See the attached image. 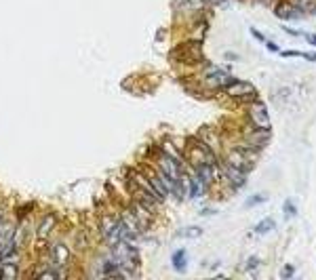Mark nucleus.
I'll list each match as a JSON object with an SVG mask.
<instances>
[{"instance_id":"nucleus-1","label":"nucleus","mask_w":316,"mask_h":280,"mask_svg":"<svg viewBox=\"0 0 316 280\" xmlns=\"http://www.w3.org/2000/svg\"><path fill=\"white\" fill-rule=\"evenodd\" d=\"M99 232L103 236V240L105 242H110V244H116V242H131V240H135V234H131L129 232V228L122 223L121 217H110V215H105L101 217V223H99Z\"/></svg>"},{"instance_id":"nucleus-2","label":"nucleus","mask_w":316,"mask_h":280,"mask_svg":"<svg viewBox=\"0 0 316 280\" xmlns=\"http://www.w3.org/2000/svg\"><path fill=\"white\" fill-rule=\"evenodd\" d=\"M70 261H72V255H70V249L66 247L63 242H57V244H53L51 247V263L49 265H53L57 272H66L70 268Z\"/></svg>"},{"instance_id":"nucleus-3","label":"nucleus","mask_w":316,"mask_h":280,"mask_svg":"<svg viewBox=\"0 0 316 280\" xmlns=\"http://www.w3.org/2000/svg\"><path fill=\"white\" fill-rule=\"evenodd\" d=\"M223 91H226V95L234 97V99H243V97H251L255 95V87L249 85V82H241V80H232L228 87H223Z\"/></svg>"},{"instance_id":"nucleus-4","label":"nucleus","mask_w":316,"mask_h":280,"mask_svg":"<svg viewBox=\"0 0 316 280\" xmlns=\"http://www.w3.org/2000/svg\"><path fill=\"white\" fill-rule=\"evenodd\" d=\"M205 78H207V82L209 85H213V87H219V89H223V87H228L232 80V76L228 74V72H223V70H219V68H207V72H205Z\"/></svg>"},{"instance_id":"nucleus-5","label":"nucleus","mask_w":316,"mask_h":280,"mask_svg":"<svg viewBox=\"0 0 316 280\" xmlns=\"http://www.w3.org/2000/svg\"><path fill=\"white\" fill-rule=\"evenodd\" d=\"M55 226H57V219H55V215H53V213H47V215L40 219V223H38V232H36V236L40 238V240H47V238L53 234Z\"/></svg>"},{"instance_id":"nucleus-6","label":"nucleus","mask_w":316,"mask_h":280,"mask_svg":"<svg viewBox=\"0 0 316 280\" xmlns=\"http://www.w3.org/2000/svg\"><path fill=\"white\" fill-rule=\"evenodd\" d=\"M251 118L255 124H259V127H268L270 124V114L266 112L264 103H255V106L251 108Z\"/></svg>"},{"instance_id":"nucleus-7","label":"nucleus","mask_w":316,"mask_h":280,"mask_svg":"<svg viewBox=\"0 0 316 280\" xmlns=\"http://www.w3.org/2000/svg\"><path fill=\"white\" fill-rule=\"evenodd\" d=\"M244 171H241V169H236L234 164H226V177L230 179V184L234 186V187H243L244 186Z\"/></svg>"},{"instance_id":"nucleus-8","label":"nucleus","mask_w":316,"mask_h":280,"mask_svg":"<svg viewBox=\"0 0 316 280\" xmlns=\"http://www.w3.org/2000/svg\"><path fill=\"white\" fill-rule=\"evenodd\" d=\"M13 234H15V230H13V223L0 221V249H2L6 242L13 240Z\"/></svg>"},{"instance_id":"nucleus-9","label":"nucleus","mask_w":316,"mask_h":280,"mask_svg":"<svg viewBox=\"0 0 316 280\" xmlns=\"http://www.w3.org/2000/svg\"><path fill=\"white\" fill-rule=\"evenodd\" d=\"M171 261H173V268H175V270H177V272H184L186 265H188V253H186V249L175 251L173 257H171Z\"/></svg>"},{"instance_id":"nucleus-10","label":"nucleus","mask_w":316,"mask_h":280,"mask_svg":"<svg viewBox=\"0 0 316 280\" xmlns=\"http://www.w3.org/2000/svg\"><path fill=\"white\" fill-rule=\"evenodd\" d=\"M17 274H19L17 263H13V261H4L2 265H0V276H2V278H15Z\"/></svg>"},{"instance_id":"nucleus-11","label":"nucleus","mask_w":316,"mask_h":280,"mask_svg":"<svg viewBox=\"0 0 316 280\" xmlns=\"http://www.w3.org/2000/svg\"><path fill=\"white\" fill-rule=\"evenodd\" d=\"M295 9H293V6H278V11H276V15L278 17H287V19H297V17H301V15H304V13H293Z\"/></svg>"},{"instance_id":"nucleus-12","label":"nucleus","mask_w":316,"mask_h":280,"mask_svg":"<svg viewBox=\"0 0 316 280\" xmlns=\"http://www.w3.org/2000/svg\"><path fill=\"white\" fill-rule=\"evenodd\" d=\"M276 228V223H274V219H270V217H266L264 221H259L257 226H255V232L257 234H266V232H270V230Z\"/></svg>"},{"instance_id":"nucleus-13","label":"nucleus","mask_w":316,"mask_h":280,"mask_svg":"<svg viewBox=\"0 0 316 280\" xmlns=\"http://www.w3.org/2000/svg\"><path fill=\"white\" fill-rule=\"evenodd\" d=\"M184 2H186V6H188V9H200V6H205L207 4V0H184Z\"/></svg>"},{"instance_id":"nucleus-14","label":"nucleus","mask_w":316,"mask_h":280,"mask_svg":"<svg viewBox=\"0 0 316 280\" xmlns=\"http://www.w3.org/2000/svg\"><path fill=\"white\" fill-rule=\"evenodd\" d=\"M200 232H202L200 228H188L186 232H184V236L186 238H196V236H200Z\"/></svg>"},{"instance_id":"nucleus-15","label":"nucleus","mask_w":316,"mask_h":280,"mask_svg":"<svg viewBox=\"0 0 316 280\" xmlns=\"http://www.w3.org/2000/svg\"><path fill=\"white\" fill-rule=\"evenodd\" d=\"M295 213H297V211H295V205H293V202H285V215H287V217H295Z\"/></svg>"},{"instance_id":"nucleus-16","label":"nucleus","mask_w":316,"mask_h":280,"mask_svg":"<svg viewBox=\"0 0 316 280\" xmlns=\"http://www.w3.org/2000/svg\"><path fill=\"white\" fill-rule=\"evenodd\" d=\"M264 200H266V196H262V194H259V196H255V198H249V200H247V207L259 205V202H264Z\"/></svg>"},{"instance_id":"nucleus-17","label":"nucleus","mask_w":316,"mask_h":280,"mask_svg":"<svg viewBox=\"0 0 316 280\" xmlns=\"http://www.w3.org/2000/svg\"><path fill=\"white\" fill-rule=\"evenodd\" d=\"M257 265H259V259H257V257H251L249 261H247V270H251V268H257Z\"/></svg>"},{"instance_id":"nucleus-18","label":"nucleus","mask_w":316,"mask_h":280,"mask_svg":"<svg viewBox=\"0 0 316 280\" xmlns=\"http://www.w3.org/2000/svg\"><path fill=\"white\" fill-rule=\"evenodd\" d=\"M306 40H308V43H310L312 47H316V34H308Z\"/></svg>"},{"instance_id":"nucleus-19","label":"nucleus","mask_w":316,"mask_h":280,"mask_svg":"<svg viewBox=\"0 0 316 280\" xmlns=\"http://www.w3.org/2000/svg\"><path fill=\"white\" fill-rule=\"evenodd\" d=\"M293 274V268H285L283 272H280V276H283V278H287V276H291Z\"/></svg>"},{"instance_id":"nucleus-20","label":"nucleus","mask_w":316,"mask_h":280,"mask_svg":"<svg viewBox=\"0 0 316 280\" xmlns=\"http://www.w3.org/2000/svg\"><path fill=\"white\" fill-rule=\"evenodd\" d=\"M266 47H268V48H270V51H278V47H276V45H274V43H266Z\"/></svg>"},{"instance_id":"nucleus-21","label":"nucleus","mask_w":316,"mask_h":280,"mask_svg":"<svg viewBox=\"0 0 316 280\" xmlns=\"http://www.w3.org/2000/svg\"><path fill=\"white\" fill-rule=\"evenodd\" d=\"M253 32V36H255V38H259V40H264V36H262V34H259L257 30H251Z\"/></svg>"},{"instance_id":"nucleus-22","label":"nucleus","mask_w":316,"mask_h":280,"mask_svg":"<svg viewBox=\"0 0 316 280\" xmlns=\"http://www.w3.org/2000/svg\"><path fill=\"white\" fill-rule=\"evenodd\" d=\"M0 221H2V209H0Z\"/></svg>"}]
</instances>
